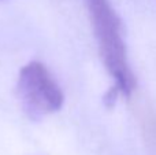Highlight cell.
Instances as JSON below:
<instances>
[{"mask_svg": "<svg viewBox=\"0 0 156 155\" xmlns=\"http://www.w3.org/2000/svg\"><path fill=\"white\" fill-rule=\"evenodd\" d=\"M86 5L103 62L115 80L119 92L130 96L136 88V78L127 62L121 19L110 0H86Z\"/></svg>", "mask_w": 156, "mask_h": 155, "instance_id": "1", "label": "cell"}, {"mask_svg": "<svg viewBox=\"0 0 156 155\" xmlns=\"http://www.w3.org/2000/svg\"><path fill=\"white\" fill-rule=\"evenodd\" d=\"M18 95L32 117L58 111L65 100L60 87L40 62H30L22 67L18 78Z\"/></svg>", "mask_w": 156, "mask_h": 155, "instance_id": "2", "label": "cell"}]
</instances>
